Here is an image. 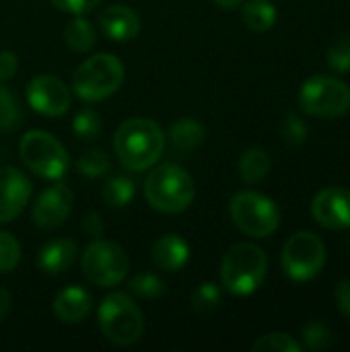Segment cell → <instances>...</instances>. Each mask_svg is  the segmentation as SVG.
Instances as JSON below:
<instances>
[{
  "label": "cell",
  "instance_id": "f35d334b",
  "mask_svg": "<svg viewBox=\"0 0 350 352\" xmlns=\"http://www.w3.org/2000/svg\"><path fill=\"white\" fill-rule=\"evenodd\" d=\"M215 4L225 10H231V8H237L239 4H243V0H215Z\"/></svg>",
  "mask_w": 350,
  "mask_h": 352
},
{
  "label": "cell",
  "instance_id": "83f0119b",
  "mask_svg": "<svg viewBox=\"0 0 350 352\" xmlns=\"http://www.w3.org/2000/svg\"><path fill=\"white\" fill-rule=\"evenodd\" d=\"M254 352H301L303 344H299L293 336L285 334V332H270L264 334L262 338H258L252 344Z\"/></svg>",
  "mask_w": 350,
  "mask_h": 352
},
{
  "label": "cell",
  "instance_id": "52a82bcc",
  "mask_svg": "<svg viewBox=\"0 0 350 352\" xmlns=\"http://www.w3.org/2000/svg\"><path fill=\"white\" fill-rule=\"evenodd\" d=\"M299 107L314 118H340L350 109V87L338 76H311L301 85Z\"/></svg>",
  "mask_w": 350,
  "mask_h": 352
},
{
  "label": "cell",
  "instance_id": "4316f807",
  "mask_svg": "<svg viewBox=\"0 0 350 352\" xmlns=\"http://www.w3.org/2000/svg\"><path fill=\"white\" fill-rule=\"evenodd\" d=\"M72 132L78 140H93L101 132V118L93 107H80L72 120Z\"/></svg>",
  "mask_w": 350,
  "mask_h": 352
},
{
  "label": "cell",
  "instance_id": "7c38bea8",
  "mask_svg": "<svg viewBox=\"0 0 350 352\" xmlns=\"http://www.w3.org/2000/svg\"><path fill=\"white\" fill-rule=\"evenodd\" d=\"M311 214L324 229L340 231L350 227V190L330 186L316 194Z\"/></svg>",
  "mask_w": 350,
  "mask_h": 352
},
{
  "label": "cell",
  "instance_id": "cb8c5ba5",
  "mask_svg": "<svg viewBox=\"0 0 350 352\" xmlns=\"http://www.w3.org/2000/svg\"><path fill=\"white\" fill-rule=\"evenodd\" d=\"M76 169H78L80 175L97 179V177H103V175H107L111 171V159H109V155L105 151L91 148V151H87L85 155L78 157Z\"/></svg>",
  "mask_w": 350,
  "mask_h": 352
},
{
  "label": "cell",
  "instance_id": "9a60e30c",
  "mask_svg": "<svg viewBox=\"0 0 350 352\" xmlns=\"http://www.w3.org/2000/svg\"><path fill=\"white\" fill-rule=\"evenodd\" d=\"M99 29L111 41H130L140 31V16L134 8L126 4H111L99 12Z\"/></svg>",
  "mask_w": 350,
  "mask_h": 352
},
{
  "label": "cell",
  "instance_id": "ac0fdd59",
  "mask_svg": "<svg viewBox=\"0 0 350 352\" xmlns=\"http://www.w3.org/2000/svg\"><path fill=\"white\" fill-rule=\"evenodd\" d=\"M76 254H78V248L72 239H52L39 250L37 268L47 276L62 274L74 264Z\"/></svg>",
  "mask_w": 350,
  "mask_h": 352
},
{
  "label": "cell",
  "instance_id": "2e32d148",
  "mask_svg": "<svg viewBox=\"0 0 350 352\" xmlns=\"http://www.w3.org/2000/svg\"><path fill=\"white\" fill-rule=\"evenodd\" d=\"M151 260L163 272H179L190 260V245L177 233L161 235L151 248Z\"/></svg>",
  "mask_w": 350,
  "mask_h": 352
},
{
  "label": "cell",
  "instance_id": "44dd1931",
  "mask_svg": "<svg viewBox=\"0 0 350 352\" xmlns=\"http://www.w3.org/2000/svg\"><path fill=\"white\" fill-rule=\"evenodd\" d=\"M270 167H272L270 155L260 146H254V148L245 151L241 155V159H239V175H241V179L245 184L262 182L270 173Z\"/></svg>",
  "mask_w": 350,
  "mask_h": 352
},
{
  "label": "cell",
  "instance_id": "1f68e13d",
  "mask_svg": "<svg viewBox=\"0 0 350 352\" xmlns=\"http://www.w3.org/2000/svg\"><path fill=\"white\" fill-rule=\"evenodd\" d=\"M21 262V245L19 241L8 233L0 231V274L12 272Z\"/></svg>",
  "mask_w": 350,
  "mask_h": 352
},
{
  "label": "cell",
  "instance_id": "e0dca14e",
  "mask_svg": "<svg viewBox=\"0 0 350 352\" xmlns=\"http://www.w3.org/2000/svg\"><path fill=\"white\" fill-rule=\"evenodd\" d=\"M52 309H54V316L62 324H78L91 314L93 299H91L89 291H85L78 285H72V287L62 289L56 295Z\"/></svg>",
  "mask_w": 350,
  "mask_h": 352
},
{
  "label": "cell",
  "instance_id": "d4e9b609",
  "mask_svg": "<svg viewBox=\"0 0 350 352\" xmlns=\"http://www.w3.org/2000/svg\"><path fill=\"white\" fill-rule=\"evenodd\" d=\"M128 289L140 299H159L165 295L167 285L163 283V278H159L153 272H140L128 280Z\"/></svg>",
  "mask_w": 350,
  "mask_h": 352
},
{
  "label": "cell",
  "instance_id": "ba28073f",
  "mask_svg": "<svg viewBox=\"0 0 350 352\" xmlns=\"http://www.w3.org/2000/svg\"><path fill=\"white\" fill-rule=\"evenodd\" d=\"M80 268L91 285L101 289H111L118 287L128 276L130 260L122 245L99 237L87 245L80 258Z\"/></svg>",
  "mask_w": 350,
  "mask_h": 352
},
{
  "label": "cell",
  "instance_id": "f1b7e54d",
  "mask_svg": "<svg viewBox=\"0 0 350 352\" xmlns=\"http://www.w3.org/2000/svg\"><path fill=\"white\" fill-rule=\"evenodd\" d=\"M221 305V289L215 283H202L192 295V307L198 316H210Z\"/></svg>",
  "mask_w": 350,
  "mask_h": 352
},
{
  "label": "cell",
  "instance_id": "e575fe53",
  "mask_svg": "<svg viewBox=\"0 0 350 352\" xmlns=\"http://www.w3.org/2000/svg\"><path fill=\"white\" fill-rule=\"evenodd\" d=\"M19 70V58L14 52H0V82L10 80Z\"/></svg>",
  "mask_w": 350,
  "mask_h": 352
},
{
  "label": "cell",
  "instance_id": "8fae6325",
  "mask_svg": "<svg viewBox=\"0 0 350 352\" xmlns=\"http://www.w3.org/2000/svg\"><path fill=\"white\" fill-rule=\"evenodd\" d=\"M27 103L45 118H60L70 107L68 87L52 74H37L27 85Z\"/></svg>",
  "mask_w": 350,
  "mask_h": 352
},
{
  "label": "cell",
  "instance_id": "ffe728a7",
  "mask_svg": "<svg viewBox=\"0 0 350 352\" xmlns=\"http://www.w3.org/2000/svg\"><path fill=\"white\" fill-rule=\"evenodd\" d=\"M241 19L248 29L256 33H266L274 27L278 12L270 0H248L241 8Z\"/></svg>",
  "mask_w": 350,
  "mask_h": 352
},
{
  "label": "cell",
  "instance_id": "4dcf8cb0",
  "mask_svg": "<svg viewBox=\"0 0 350 352\" xmlns=\"http://www.w3.org/2000/svg\"><path fill=\"white\" fill-rule=\"evenodd\" d=\"M328 66L334 72H350V35L342 33L328 45Z\"/></svg>",
  "mask_w": 350,
  "mask_h": 352
},
{
  "label": "cell",
  "instance_id": "4fadbf2b",
  "mask_svg": "<svg viewBox=\"0 0 350 352\" xmlns=\"http://www.w3.org/2000/svg\"><path fill=\"white\" fill-rule=\"evenodd\" d=\"M31 198L29 177L12 165L0 167V225L14 221Z\"/></svg>",
  "mask_w": 350,
  "mask_h": 352
},
{
  "label": "cell",
  "instance_id": "8992f818",
  "mask_svg": "<svg viewBox=\"0 0 350 352\" xmlns=\"http://www.w3.org/2000/svg\"><path fill=\"white\" fill-rule=\"evenodd\" d=\"M19 155L29 171L43 179H62L70 167L64 144L50 132L31 130L21 138Z\"/></svg>",
  "mask_w": 350,
  "mask_h": 352
},
{
  "label": "cell",
  "instance_id": "f546056e",
  "mask_svg": "<svg viewBox=\"0 0 350 352\" xmlns=\"http://www.w3.org/2000/svg\"><path fill=\"white\" fill-rule=\"evenodd\" d=\"M307 134H309V128L299 113L295 111L285 113L281 122V136L289 146H301L307 140Z\"/></svg>",
  "mask_w": 350,
  "mask_h": 352
},
{
  "label": "cell",
  "instance_id": "7402d4cb",
  "mask_svg": "<svg viewBox=\"0 0 350 352\" xmlns=\"http://www.w3.org/2000/svg\"><path fill=\"white\" fill-rule=\"evenodd\" d=\"M136 194V184L130 175H111L101 190V198L109 208H124Z\"/></svg>",
  "mask_w": 350,
  "mask_h": 352
},
{
  "label": "cell",
  "instance_id": "277c9868",
  "mask_svg": "<svg viewBox=\"0 0 350 352\" xmlns=\"http://www.w3.org/2000/svg\"><path fill=\"white\" fill-rule=\"evenodd\" d=\"M124 82V64L113 54L87 58L72 74V91L78 99L93 103L111 97Z\"/></svg>",
  "mask_w": 350,
  "mask_h": 352
},
{
  "label": "cell",
  "instance_id": "5b68a950",
  "mask_svg": "<svg viewBox=\"0 0 350 352\" xmlns=\"http://www.w3.org/2000/svg\"><path fill=\"white\" fill-rule=\"evenodd\" d=\"M97 320L103 336L116 346H130L144 332L142 311L126 293H109L99 305Z\"/></svg>",
  "mask_w": 350,
  "mask_h": 352
},
{
  "label": "cell",
  "instance_id": "3957f363",
  "mask_svg": "<svg viewBox=\"0 0 350 352\" xmlns=\"http://www.w3.org/2000/svg\"><path fill=\"white\" fill-rule=\"evenodd\" d=\"M268 272V258L256 243L243 241L233 245L221 262V283L237 297L256 293Z\"/></svg>",
  "mask_w": 350,
  "mask_h": 352
},
{
  "label": "cell",
  "instance_id": "6da1fadb",
  "mask_svg": "<svg viewBox=\"0 0 350 352\" xmlns=\"http://www.w3.org/2000/svg\"><path fill=\"white\" fill-rule=\"evenodd\" d=\"M167 138L163 128L149 118H132L122 122L113 136V153L128 171H146L159 163Z\"/></svg>",
  "mask_w": 350,
  "mask_h": 352
},
{
  "label": "cell",
  "instance_id": "7a4b0ae2",
  "mask_svg": "<svg viewBox=\"0 0 350 352\" xmlns=\"http://www.w3.org/2000/svg\"><path fill=\"white\" fill-rule=\"evenodd\" d=\"M196 196L194 179L184 167L175 163L153 165L144 179V198L146 202L165 214L184 212Z\"/></svg>",
  "mask_w": 350,
  "mask_h": 352
},
{
  "label": "cell",
  "instance_id": "d6a6232c",
  "mask_svg": "<svg viewBox=\"0 0 350 352\" xmlns=\"http://www.w3.org/2000/svg\"><path fill=\"white\" fill-rule=\"evenodd\" d=\"M301 336L309 351H326L332 344V332L322 322H311V324L303 326Z\"/></svg>",
  "mask_w": 350,
  "mask_h": 352
},
{
  "label": "cell",
  "instance_id": "ab89813d",
  "mask_svg": "<svg viewBox=\"0 0 350 352\" xmlns=\"http://www.w3.org/2000/svg\"><path fill=\"white\" fill-rule=\"evenodd\" d=\"M349 243H350V239H349Z\"/></svg>",
  "mask_w": 350,
  "mask_h": 352
},
{
  "label": "cell",
  "instance_id": "74e56055",
  "mask_svg": "<svg viewBox=\"0 0 350 352\" xmlns=\"http://www.w3.org/2000/svg\"><path fill=\"white\" fill-rule=\"evenodd\" d=\"M10 303H12L10 293H8V291H4V289H0V320H4V318L8 316V311H10Z\"/></svg>",
  "mask_w": 350,
  "mask_h": 352
},
{
  "label": "cell",
  "instance_id": "9c48e42d",
  "mask_svg": "<svg viewBox=\"0 0 350 352\" xmlns=\"http://www.w3.org/2000/svg\"><path fill=\"white\" fill-rule=\"evenodd\" d=\"M229 214L233 225L250 237H268L281 225L278 206L258 192L235 194L229 204Z\"/></svg>",
  "mask_w": 350,
  "mask_h": 352
},
{
  "label": "cell",
  "instance_id": "603a6c76",
  "mask_svg": "<svg viewBox=\"0 0 350 352\" xmlns=\"http://www.w3.org/2000/svg\"><path fill=\"white\" fill-rule=\"evenodd\" d=\"M64 41L72 52L87 54L95 45V29L83 14H74L64 29Z\"/></svg>",
  "mask_w": 350,
  "mask_h": 352
},
{
  "label": "cell",
  "instance_id": "484cf974",
  "mask_svg": "<svg viewBox=\"0 0 350 352\" xmlns=\"http://www.w3.org/2000/svg\"><path fill=\"white\" fill-rule=\"evenodd\" d=\"M23 124V111L14 95L0 85V132H14Z\"/></svg>",
  "mask_w": 350,
  "mask_h": 352
},
{
  "label": "cell",
  "instance_id": "d590c367",
  "mask_svg": "<svg viewBox=\"0 0 350 352\" xmlns=\"http://www.w3.org/2000/svg\"><path fill=\"white\" fill-rule=\"evenodd\" d=\"M83 231H85L89 237L99 239V237L103 235V231H105L101 214H97V212H89V214H85V219H83Z\"/></svg>",
  "mask_w": 350,
  "mask_h": 352
},
{
  "label": "cell",
  "instance_id": "d6986e66",
  "mask_svg": "<svg viewBox=\"0 0 350 352\" xmlns=\"http://www.w3.org/2000/svg\"><path fill=\"white\" fill-rule=\"evenodd\" d=\"M204 138H206V128L196 118H179L169 128V142L173 151L179 155L194 153L198 146H202Z\"/></svg>",
  "mask_w": 350,
  "mask_h": 352
},
{
  "label": "cell",
  "instance_id": "8d00e7d4",
  "mask_svg": "<svg viewBox=\"0 0 350 352\" xmlns=\"http://www.w3.org/2000/svg\"><path fill=\"white\" fill-rule=\"evenodd\" d=\"M334 297H336V305H338L340 314H342L347 320H350V278L349 280H342V283L336 287Z\"/></svg>",
  "mask_w": 350,
  "mask_h": 352
},
{
  "label": "cell",
  "instance_id": "5bb4252c",
  "mask_svg": "<svg viewBox=\"0 0 350 352\" xmlns=\"http://www.w3.org/2000/svg\"><path fill=\"white\" fill-rule=\"evenodd\" d=\"M72 200H74V196L66 184H56V186L43 190L31 210L33 223L39 229L60 227L72 210Z\"/></svg>",
  "mask_w": 350,
  "mask_h": 352
},
{
  "label": "cell",
  "instance_id": "836d02e7",
  "mask_svg": "<svg viewBox=\"0 0 350 352\" xmlns=\"http://www.w3.org/2000/svg\"><path fill=\"white\" fill-rule=\"evenodd\" d=\"M52 6H56L62 12H70V14H85L91 12L95 6H99L101 0H50Z\"/></svg>",
  "mask_w": 350,
  "mask_h": 352
},
{
  "label": "cell",
  "instance_id": "30bf717a",
  "mask_svg": "<svg viewBox=\"0 0 350 352\" xmlns=\"http://www.w3.org/2000/svg\"><path fill=\"white\" fill-rule=\"evenodd\" d=\"M281 264L285 274L295 283L314 280L326 266V245L311 231H299L287 239Z\"/></svg>",
  "mask_w": 350,
  "mask_h": 352
}]
</instances>
